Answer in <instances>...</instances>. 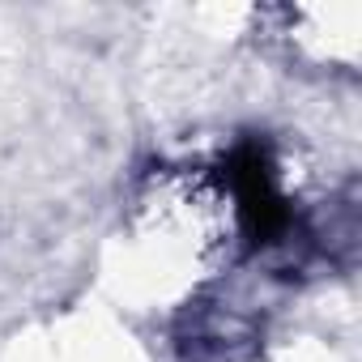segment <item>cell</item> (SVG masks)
Here are the masks:
<instances>
[{"label": "cell", "instance_id": "obj_1", "mask_svg": "<svg viewBox=\"0 0 362 362\" xmlns=\"http://www.w3.org/2000/svg\"><path fill=\"white\" fill-rule=\"evenodd\" d=\"M252 324L235 311H205L197 315L192 324V337H188V349L197 362H243L252 354Z\"/></svg>", "mask_w": 362, "mask_h": 362}]
</instances>
